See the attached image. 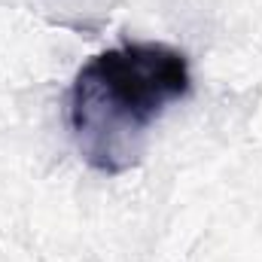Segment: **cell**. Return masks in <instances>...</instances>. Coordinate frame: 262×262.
<instances>
[{
	"instance_id": "cell-1",
	"label": "cell",
	"mask_w": 262,
	"mask_h": 262,
	"mask_svg": "<svg viewBox=\"0 0 262 262\" xmlns=\"http://www.w3.org/2000/svg\"><path fill=\"white\" fill-rule=\"evenodd\" d=\"M192 92L186 52L168 43H122L79 67L67 119L79 156L101 174L131 171L149 128Z\"/></svg>"
}]
</instances>
